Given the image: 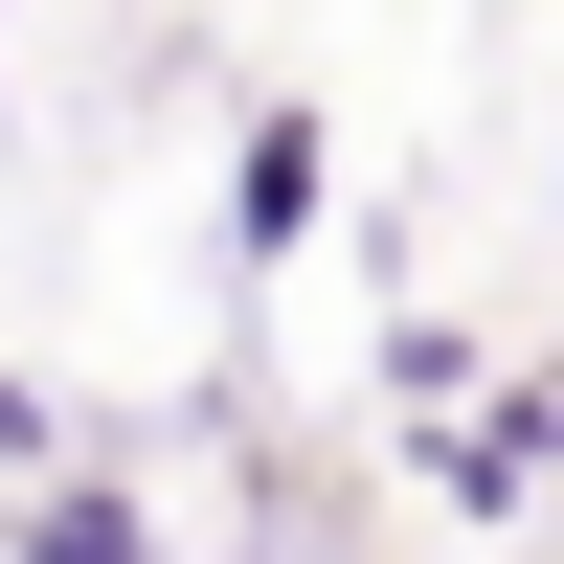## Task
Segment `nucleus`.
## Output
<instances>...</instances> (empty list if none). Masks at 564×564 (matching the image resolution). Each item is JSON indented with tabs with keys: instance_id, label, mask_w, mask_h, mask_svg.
Returning a JSON list of instances; mask_svg holds the SVG:
<instances>
[{
	"instance_id": "f257e3e1",
	"label": "nucleus",
	"mask_w": 564,
	"mask_h": 564,
	"mask_svg": "<svg viewBox=\"0 0 564 564\" xmlns=\"http://www.w3.org/2000/svg\"><path fill=\"white\" fill-rule=\"evenodd\" d=\"M316 204H339L316 90H249V113H226V159H204V249H226V294H271V271L316 249Z\"/></svg>"
},
{
	"instance_id": "f03ea898",
	"label": "nucleus",
	"mask_w": 564,
	"mask_h": 564,
	"mask_svg": "<svg viewBox=\"0 0 564 564\" xmlns=\"http://www.w3.org/2000/svg\"><path fill=\"white\" fill-rule=\"evenodd\" d=\"M406 475H430L452 542H520L542 497H564V384H475V406H430V430H406Z\"/></svg>"
},
{
	"instance_id": "7ed1b4c3",
	"label": "nucleus",
	"mask_w": 564,
	"mask_h": 564,
	"mask_svg": "<svg viewBox=\"0 0 564 564\" xmlns=\"http://www.w3.org/2000/svg\"><path fill=\"white\" fill-rule=\"evenodd\" d=\"M0 564H181V542H159V497H135L113 452H68V475L0 497Z\"/></svg>"
},
{
	"instance_id": "20e7f679",
	"label": "nucleus",
	"mask_w": 564,
	"mask_h": 564,
	"mask_svg": "<svg viewBox=\"0 0 564 564\" xmlns=\"http://www.w3.org/2000/svg\"><path fill=\"white\" fill-rule=\"evenodd\" d=\"M361 384H384V430H430V406H475V384H497V339H475V316H430V294H406L384 339H361Z\"/></svg>"
},
{
	"instance_id": "39448f33",
	"label": "nucleus",
	"mask_w": 564,
	"mask_h": 564,
	"mask_svg": "<svg viewBox=\"0 0 564 564\" xmlns=\"http://www.w3.org/2000/svg\"><path fill=\"white\" fill-rule=\"evenodd\" d=\"M23 475H68V406H45L23 361H0V497H23Z\"/></svg>"
},
{
	"instance_id": "423d86ee",
	"label": "nucleus",
	"mask_w": 564,
	"mask_h": 564,
	"mask_svg": "<svg viewBox=\"0 0 564 564\" xmlns=\"http://www.w3.org/2000/svg\"><path fill=\"white\" fill-rule=\"evenodd\" d=\"M0 90H23V0H0Z\"/></svg>"
},
{
	"instance_id": "0eeeda50",
	"label": "nucleus",
	"mask_w": 564,
	"mask_h": 564,
	"mask_svg": "<svg viewBox=\"0 0 564 564\" xmlns=\"http://www.w3.org/2000/svg\"><path fill=\"white\" fill-rule=\"evenodd\" d=\"M542 204H564V135H542Z\"/></svg>"
},
{
	"instance_id": "6e6552de",
	"label": "nucleus",
	"mask_w": 564,
	"mask_h": 564,
	"mask_svg": "<svg viewBox=\"0 0 564 564\" xmlns=\"http://www.w3.org/2000/svg\"><path fill=\"white\" fill-rule=\"evenodd\" d=\"M204 564H271V542H204Z\"/></svg>"
}]
</instances>
